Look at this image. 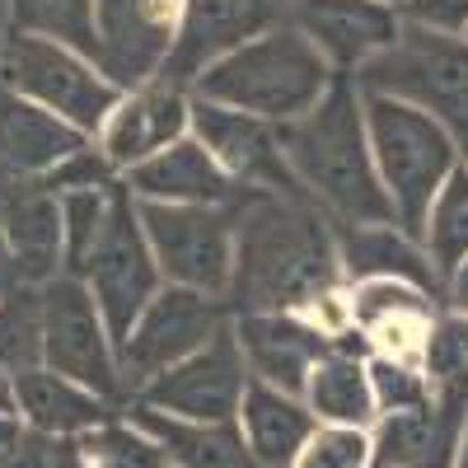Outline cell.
<instances>
[{"label": "cell", "instance_id": "cell-8", "mask_svg": "<svg viewBox=\"0 0 468 468\" xmlns=\"http://www.w3.org/2000/svg\"><path fill=\"white\" fill-rule=\"evenodd\" d=\"M150 253L169 286H187L225 300L234 271V202L229 207H174L136 202Z\"/></svg>", "mask_w": 468, "mask_h": 468}, {"label": "cell", "instance_id": "cell-28", "mask_svg": "<svg viewBox=\"0 0 468 468\" xmlns=\"http://www.w3.org/2000/svg\"><path fill=\"white\" fill-rule=\"evenodd\" d=\"M43 366V286H15L0 295V370Z\"/></svg>", "mask_w": 468, "mask_h": 468}, {"label": "cell", "instance_id": "cell-14", "mask_svg": "<svg viewBox=\"0 0 468 468\" xmlns=\"http://www.w3.org/2000/svg\"><path fill=\"white\" fill-rule=\"evenodd\" d=\"M291 24V0H183L178 43L165 61L160 80L192 90V80L216 66L225 52L244 48L249 37Z\"/></svg>", "mask_w": 468, "mask_h": 468}, {"label": "cell", "instance_id": "cell-46", "mask_svg": "<svg viewBox=\"0 0 468 468\" xmlns=\"http://www.w3.org/2000/svg\"><path fill=\"white\" fill-rule=\"evenodd\" d=\"M375 468H388V463H375Z\"/></svg>", "mask_w": 468, "mask_h": 468}, {"label": "cell", "instance_id": "cell-1", "mask_svg": "<svg viewBox=\"0 0 468 468\" xmlns=\"http://www.w3.org/2000/svg\"><path fill=\"white\" fill-rule=\"evenodd\" d=\"M342 282L337 229L314 197L244 187L234 197L229 314H300L319 291Z\"/></svg>", "mask_w": 468, "mask_h": 468}, {"label": "cell", "instance_id": "cell-11", "mask_svg": "<svg viewBox=\"0 0 468 468\" xmlns=\"http://www.w3.org/2000/svg\"><path fill=\"white\" fill-rule=\"evenodd\" d=\"M178 24L183 0H94V66L122 94L160 80Z\"/></svg>", "mask_w": 468, "mask_h": 468}, {"label": "cell", "instance_id": "cell-37", "mask_svg": "<svg viewBox=\"0 0 468 468\" xmlns=\"http://www.w3.org/2000/svg\"><path fill=\"white\" fill-rule=\"evenodd\" d=\"M52 445H57L52 436L28 431V436H24V445H19L5 463H0V468H48V463H52Z\"/></svg>", "mask_w": 468, "mask_h": 468}, {"label": "cell", "instance_id": "cell-29", "mask_svg": "<svg viewBox=\"0 0 468 468\" xmlns=\"http://www.w3.org/2000/svg\"><path fill=\"white\" fill-rule=\"evenodd\" d=\"M10 24L94 57V0H10Z\"/></svg>", "mask_w": 468, "mask_h": 468}, {"label": "cell", "instance_id": "cell-12", "mask_svg": "<svg viewBox=\"0 0 468 468\" xmlns=\"http://www.w3.org/2000/svg\"><path fill=\"white\" fill-rule=\"evenodd\" d=\"M249 366L244 351L234 342V324H225L207 346H197L187 361L169 366L165 375H154L136 403H150L160 412L187 417V421H234L249 388Z\"/></svg>", "mask_w": 468, "mask_h": 468}, {"label": "cell", "instance_id": "cell-18", "mask_svg": "<svg viewBox=\"0 0 468 468\" xmlns=\"http://www.w3.org/2000/svg\"><path fill=\"white\" fill-rule=\"evenodd\" d=\"M234 342L244 351V366L253 379L277 384L286 394L304 399L309 370H314L333 342L309 324L304 314H282V309H267V314H234Z\"/></svg>", "mask_w": 468, "mask_h": 468}, {"label": "cell", "instance_id": "cell-41", "mask_svg": "<svg viewBox=\"0 0 468 468\" xmlns=\"http://www.w3.org/2000/svg\"><path fill=\"white\" fill-rule=\"evenodd\" d=\"M15 286H19V267H15V258H10L5 239H0V295L15 291Z\"/></svg>", "mask_w": 468, "mask_h": 468}, {"label": "cell", "instance_id": "cell-16", "mask_svg": "<svg viewBox=\"0 0 468 468\" xmlns=\"http://www.w3.org/2000/svg\"><path fill=\"white\" fill-rule=\"evenodd\" d=\"M291 24L328 57L337 75H356L403 33V15L388 0H291Z\"/></svg>", "mask_w": 468, "mask_h": 468}, {"label": "cell", "instance_id": "cell-26", "mask_svg": "<svg viewBox=\"0 0 468 468\" xmlns=\"http://www.w3.org/2000/svg\"><path fill=\"white\" fill-rule=\"evenodd\" d=\"M304 403L328 426H370L379 417V408H375V394H370V375H366L361 351L333 346L328 356L309 370Z\"/></svg>", "mask_w": 468, "mask_h": 468}, {"label": "cell", "instance_id": "cell-21", "mask_svg": "<svg viewBox=\"0 0 468 468\" xmlns=\"http://www.w3.org/2000/svg\"><path fill=\"white\" fill-rule=\"evenodd\" d=\"M122 183L132 187L136 202H174V207H229L244 192L192 132L169 150L141 160L136 169H127Z\"/></svg>", "mask_w": 468, "mask_h": 468}, {"label": "cell", "instance_id": "cell-22", "mask_svg": "<svg viewBox=\"0 0 468 468\" xmlns=\"http://www.w3.org/2000/svg\"><path fill=\"white\" fill-rule=\"evenodd\" d=\"M337 229V262H342V282H370V277H399V282H412L421 291L441 295L445 282L436 262L426 258L421 239L408 234L403 225H342L333 220Z\"/></svg>", "mask_w": 468, "mask_h": 468}, {"label": "cell", "instance_id": "cell-36", "mask_svg": "<svg viewBox=\"0 0 468 468\" xmlns=\"http://www.w3.org/2000/svg\"><path fill=\"white\" fill-rule=\"evenodd\" d=\"M403 24H421L436 33H468V0H403Z\"/></svg>", "mask_w": 468, "mask_h": 468}, {"label": "cell", "instance_id": "cell-42", "mask_svg": "<svg viewBox=\"0 0 468 468\" xmlns=\"http://www.w3.org/2000/svg\"><path fill=\"white\" fill-rule=\"evenodd\" d=\"M0 412H19V403H15V375L10 370H0Z\"/></svg>", "mask_w": 468, "mask_h": 468}, {"label": "cell", "instance_id": "cell-10", "mask_svg": "<svg viewBox=\"0 0 468 468\" xmlns=\"http://www.w3.org/2000/svg\"><path fill=\"white\" fill-rule=\"evenodd\" d=\"M229 304L202 291H187V286H160L141 319L132 324L127 342L117 346V366H122V388L127 394H141V388L165 375L169 366L187 361L197 346H207L225 324H229Z\"/></svg>", "mask_w": 468, "mask_h": 468}, {"label": "cell", "instance_id": "cell-20", "mask_svg": "<svg viewBox=\"0 0 468 468\" xmlns=\"http://www.w3.org/2000/svg\"><path fill=\"white\" fill-rule=\"evenodd\" d=\"M90 141L94 136L70 127L66 117L15 94L10 85H0V183L48 178L66 154H75Z\"/></svg>", "mask_w": 468, "mask_h": 468}, {"label": "cell", "instance_id": "cell-45", "mask_svg": "<svg viewBox=\"0 0 468 468\" xmlns=\"http://www.w3.org/2000/svg\"><path fill=\"white\" fill-rule=\"evenodd\" d=\"M388 5H403V0H388Z\"/></svg>", "mask_w": 468, "mask_h": 468}, {"label": "cell", "instance_id": "cell-7", "mask_svg": "<svg viewBox=\"0 0 468 468\" xmlns=\"http://www.w3.org/2000/svg\"><path fill=\"white\" fill-rule=\"evenodd\" d=\"M99 304V314L112 333V342L122 346L132 324L141 319V309L160 295L165 277H160V262L150 253V239H145V225H141V207L132 197V187L117 178L112 183V197H108V220H103V234L94 244V258L80 277Z\"/></svg>", "mask_w": 468, "mask_h": 468}, {"label": "cell", "instance_id": "cell-48", "mask_svg": "<svg viewBox=\"0 0 468 468\" xmlns=\"http://www.w3.org/2000/svg\"><path fill=\"white\" fill-rule=\"evenodd\" d=\"M463 37H468V33H463Z\"/></svg>", "mask_w": 468, "mask_h": 468}, {"label": "cell", "instance_id": "cell-4", "mask_svg": "<svg viewBox=\"0 0 468 468\" xmlns=\"http://www.w3.org/2000/svg\"><path fill=\"white\" fill-rule=\"evenodd\" d=\"M366 127H370L379 183L388 192V202H394V220L408 234H421V220L431 211L436 192L459 169V145H454L450 122L408 99L366 94Z\"/></svg>", "mask_w": 468, "mask_h": 468}, {"label": "cell", "instance_id": "cell-5", "mask_svg": "<svg viewBox=\"0 0 468 468\" xmlns=\"http://www.w3.org/2000/svg\"><path fill=\"white\" fill-rule=\"evenodd\" d=\"M0 85L66 117L85 136H99L103 117L122 99V90L94 66V57H85L70 43H57V37H37L19 28L0 43Z\"/></svg>", "mask_w": 468, "mask_h": 468}, {"label": "cell", "instance_id": "cell-9", "mask_svg": "<svg viewBox=\"0 0 468 468\" xmlns=\"http://www.w3.org/2000/svg\"><path fill=\"white\" fill-rule=\"evenodd\" d=\"M43 366L94 388L99 399H122V366H117V342L99 314V304L80 277H52L43 286Z\"/></svg>", "mask_w": 468, "mask_h": 468}, {"label": "cell", "instance_id": "cell-39", "mask_svg": "<svg viewBox=\"0 0 468 468\" xmlns=\"http://www.w3.org/2000/svg\"><path fill=\"white\" fill-rule=\"evenodd\" d=\"M445 300H450L454 314H463V319H468V258L450 271V282H445Z\"/></svg>", "mask_w": 468, "mask_h": 468}, {"label": "cell", "instance_id": "cell-24", "mask_svg": "<svg viewBox=\"0 0 468 468\" xmlns=\"http://www.w3.org/2000/svg\"><path fill=\"white\" fill-rule=\"evenodd\" d=\"M132 421L160 441L174 468H262L239 431V421H187L150 403H132Z\"/></svg>", "mask_w": 468, "mask_h": 468}, {"label": "cell", "instance_id": "cell-40", "mask_svg": "<svg viewBox=\"0 0 468 468\" xmlns=\"http://www.w3.org/2000/svg\"><path fill=\"white\" fill-rule=\"evenodd\" d=\"M48 468H90V463H85V454H80V445H75V441H57Z\"/></svg>", "mask_w": 468, "mask_h": 468}, {"label": "cell", "instance_id": "cell-38", "mask_svg": "<svg viewBox=\"0 0 468 468\" xmlns=\"http://www.w3.org/2000/svg\"><path fill=\"white\" fill-rule=\"evenodd\" d=\"M24 436H28L24 417H15V412H0V463H5V459L24 445Z\"/></svg>", "mask_w": 468, "mask_h": 468}, {"label": "cell", "instance_id": "cell-17", "mask_svg": "<svg viewBox=\"0 0 468 468\" xmlns=\"http://www.w3.org/2000/svg\"><path fill=\"white\" fill-rule=\"evenodd\" d=\"M468 431V384L431 388V403L384 412L375 421V463L388 468H454Z\"/></svg>", "mask_w": 468, "mask_h": 468}, {"label": "cell", "instance_id": "cell-19", "mask_svg": "<svg viewBox=\"0 0 468 468\" xmlns=\"http://www.w3.org/2000/svg\"><path fill=\"white\" fill-rule=\"evenodd\" d=\"M0 239H5L24 286H48L52 277H61V197L37 178L0 183Z\"/></svg>", "mask_w": 468, "mask_h": 468}, {"label": "cell", "instance_id": "cell-47", "mask_svg": "<svg viewBox=\"0 0 468 468\" xmlns=\"http://www.w3.org/2000/svg\"><path fill=\"white\" fill-rule=\"evenodd\" d=\"M169 468H174V463H169Z\"/></svg>", "mask_w": 468, "mask_h": 468}, {"label": "cell", "instance_id": "cell-25", "mask_svg": "<svg viewBox=\"0 0 468 468\" xmlns=\"http://www.w3.org/2000/svg\"><path fill=\"white\" fill-rule=\"evenodd\" d=\"M239 431L253 450V459L262 468H291L304 450V441L314 436L319 417L309 412L304 399L286 394L277 384H262V379H249L244 388V403H239Z\"/></svg>", "mask_w": 468, "mask_h": 468}, {"label": "cell", "instance_id": "cell-34", "mask_svg": "<svg viewBox=\"0 0 468 468\" xmlns=\"http://www.w3.org/2000/svg\"><path fill=\"white\" fill-rule=\"evenodd\" d=\"M366 375H370V394H375L379 417L431 403V379H426L421 366H408V361H394V356H370Z\"/></svg>", "mask_w": 468, "mask_h": 468}, {"label": "cell", "instance_id": "cell-43", "mask_svg": "<svg viewBox=\"0 0 468 468\" xmlns=\"http://www.w3.org/2000/svg\"><path fill=\"white\" fill-rule=\"evenodd\" d=\"M450 132H454V145H459V165L468 169V117H459V122H450Z\"/></svg>", "mask_w": 468, "mask_h": 468}, {"label": "cell", "instance_id": "cell-33", "mask_svg": "<svg viewBox=\"0 0 468 468\" xmlns=\"http://www.w3.org/2000/svg\"><path fill=\"white\" fill-rule=\"evenodd\" d=\"M370 463H375V441L366 436V426L319 421L291 468H370Z\"/></svg>", "mask_w": 468, "mask_h": 468}, {"label": "cell", "instance_id": "cell-2", "mask_svg": "<svg viewBox=\"0 0 468 468\" xmlns=\"http://www.w3.org/2000/svg\"><path fill=\"white\" fill-rule=\"evenodd\" d=\"M282 154L300 187L342 225H399L394 202L379 183L370 127H366V94L351 75H337L328 94L282 122Z\"/></svg>", "mask_w": 468, "mask_h": 468}, {"label": "cell", "instance_id": "cell-3", "mask_svg": "<svg viewBox=\"0 0 468 468\" xmlns=\"http://www.w3.org/2000/svg\"><path fill=\"white\" fill-rule=\"evenodd\" d=\"M333 80H337V70L328 66V57L295 24H277V28L249 37L244 48L225 52L216 66H207L192 80V94L258 112L282 127L314 108Z\"/></svg>", "mask_w": 468, "mask_h": 468}, {"label": "cell", "instance_id": "cell-6", "mask_svg": "<svg viewBox=\"0 0 468 468\" xmlns=\"http://www.w3.org/2000/svg\"><path fill=\"white\" fill-rule=\"evenodd\" d=\"M366 94H394L426 112L459 122L468 117V37L403 24L399 43L351 75Z\"/></svg>", "mask_w": 468, "mask_h": 468}, {"label": "cell", "instance_id": "cell-31", "mask_svg": "<svg viewBox=\"0 0 468 468\" xmlns=\"http://www.w3.org/2000/svg\"><path fill=\"white\" fill-rule=\"evenodd\" d=\"M108 197H112V187L61 192V258H66L70 277H85V267L94 258V244L108 220Z\"/></svg>", "mask_w": 468, "mask_h": 468}, {"label": "cell", "instance_id": "cell-27", "mask_svg": "<svg viewBox=\"0 0 468 468\" xmlns=\"http://www.w3.org/2000/svg\"><path fill=\"white\" fill-rule=\"evenodd\" d=\"M417 239H421L426 258L436 262L441 282H450V271L468 258V169L463 165L436 192V202H431V211H426Z\"/></svg>", "mask_w": 468, "mask_h": 468}, {"label": "cell", "instance_id": "cell-35", "mask_svg": "<svg viewBox=\"0 0 468 468\" xmlns=\"http://www.w3.org/2000/svg\"><path fill=\"white\" fill-rule=\"evenodd\" d=\"M117 178H122V174H117V169L108 165V154L90 141V145H80L75 154H66V160H61L48 178H37V183H48L57 197H61V192H80V187H112Z\"/></svg>", "mask_w": 468, "mask_h": 468}, {"label": "cell", "instance_id": "cell-44", "mask_svg": "<svg viewBox=\"0 0 468 468\" xmlns=\"http://www.w3.org/2000/svg\"><path fill=\"white\" fill-rule=\"evenodd\" d=\"M454 468H468V431H463V445H459V459H454Z\"/></svg>", "mask_w": 468, "mask_h": 468}, {"label": "cell", "instance_id": "cell-30", "mask_svg": "<svg viewBox=\"0 0 468 468\" xmlns=\"http://www.w3.org/2000/svg\"><path fill=\"white\" fill-rule=\"evenodd\" d=\"M80 454L90 468H169L165 450L154 436H145L136 421H103L94 431H85L80 441Z\"/></svg>", "mask_w": 468, "mask_h": 468}, {"label": "cell", "instance_id": "cell-23", "mask_svg": "<svg viewBox=\"0 0 468 468\" xmlns=\"http://www.w3.org/2000/svg\"><path fill=\"white\" fill-rule=\"evenodd\" d=\"M15 403H19V417L28 431L52 436V441H80L85 431L112 421V412H117L112 399H99L94 388L75 384L48 366L15 375Z\"/></svg>", "mask_w": 468, "mask_h": 468}, {"label": "cell", "instance_id": "cell-32", "mask_svg": "<svg viewBox=\"0 0 468 468\" xmlns=\"http://www.w3.org/2000/svg\"><path fill=\"white\" fill-rule=\"evenodd\" d=\"M436 295L421 291L412 282H399V277H370V282H351V319L356 328H375L394 314H436Z\"/></svg>", "mask_w": 468, "mask_h": 468}, {"label": "cell", "instance_id": "cell-13", "mask_svg": "<svg viewBox=\"0 0 468 468\" xmlns=\"http://www.w3.org/2000/svg\"><path fill=\"white\" fill-rule=\"evenodd\" d=\"M192 136H197V141L216 154L220 169L239 183V187H262V192H291V197H309V192L300 187V178L291 174L286 154H282V127L267 122V117L192 94Z\"/></svg>", "mask_w": 468, "mask_h": 468}, {"label": "cell", "instance_id": "cell-15", "mask_svg": "<svg viewBox=\"0 0 468 468\" xmlns=\"http://www.w3.org/2000/svg\"><path fill=\"white\" fill-rule=\"evenodd\" d=\"M187 132H192V90L169 85V80H150L117 99V108L103 117L94 145L108 154V165L117 174H127L141 160H150V154L183 141Z\"/></svg>", "mask_w": 468, "mask_h": 468}]
</instances>
